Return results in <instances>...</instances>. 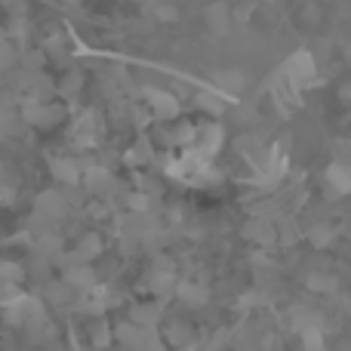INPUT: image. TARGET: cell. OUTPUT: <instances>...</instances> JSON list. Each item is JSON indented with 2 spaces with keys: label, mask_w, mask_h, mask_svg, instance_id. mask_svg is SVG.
I'll return each instance as SVG.
<instances>
[{
  "label": "cell",
  "mask_w": 351,
  "mask_h": 351,
  "mask_svg": "<svg viewBox=\"0 0 351 351\" xmlns=\"http://www.w3.org/2000/svg\"><path fill=\"white\" fill-rule=\"evenodd\" d=\"M327 188H330L333 197L351 191V167L346 164V160H336V164L327 167Z\"/></svg>",
  "instance_id": "obj_1"
},
{
  "label": "cell",
  "mask_w": 351,
  "mask_h": 351,
  "mask_svg": "<svg viewBox=\"0 0 351 351\" xmlns=\"http://www.w3.org/2000/svg\"><path fill=\"white\" fill-rule=\"evenodd\" d=\"M49 173H53L56 182H65V185H74L77 182V164H74L71 158H53V164H49Z\"/></svg>",
  "instance_id": "obj_2"
},
{
  "label": "cell",
  "mask_w": 351,
  "mask_h": 351,
  "mask_svg": "<svg viewBox=\"0 0 351 351\" xmlns=\"http://www.w3.org/2000/svg\"><path fill=\"white\" fill-rule=\"evenodd\" d=\"M65 280H68V287H80V290H93V287H96V271H93L90 265H74V268H68Z\"/></svg>",
  "instance_id": "obj_3"
},
{
  "label": "cell",
  "mask_w": 351,
  "mask_h": 351,
  "mask_svg": "<svg viewBox=\"0 0 351 351\" xmlns=\"http://www.w3.org/2000/svg\"><path fill=\"white\" fill-rule=\"evenodd\" d=\"M176 293H179V299H185L188 305H194V308H197V305H204L206 296H210L204 284H179V287H176Z\"/></svg>",
  "instance_id": "obj_4"
},
{
  "label": "cell",
  "mask_w": 351,
  "mask_h": 351,
  "mask_svg": "<svg viewBox=\"0 0 351 351\" xmlns=\"http://www.w3.org/2000/svg\"><path fill=\"white\" fill-rule=\"evenodd\" d=\"M243 234L253 237V241H262V243H271L274 241V225H268L265 219H253V222L243 228Z\"/></svg>",
  "instance_id": "obj_5"
},
{
  "label": "cell",
  "mask_w": 351,
  "mask_h": 351,
  "mask_svg": "<svg viewBox=\"0 0 351 351\" xmlns=\"http://www.w3.org/2000/svg\"><path fill=\"white\" fill-rule=\"evenodd\" d=\"M102 253V237L99 234H84L80 237V243H77V259H93V256H99Z\"/></svg>",
  "instance_id": "obj_6"
},
{
  "label": "cell",
  "mask_w": 351,
  "mask_h": 351,
  "mask_svg": "<svg viewBox=\"0 0 351 351\" xmlns=\"http://www.w3.org/2000/svg\"><path fill=\"white\" fill-rule=\"evenodd\" d=\"M302 346H305V351H324V333H321V324H311V327H302Z\"/></svg>",
  "instance_id": "obj_7"
},
{
  "label": "cell",
  "mask_w": 351,
  "mask_h": 351,
  "mask_svg": "<svg viewBox=\"0 0 351 351\" xmlns=\"http://www.w3.org/2000/svg\"><path fill=\"white\" fill-rule=\"evenodd\" d=\"M308 241L315 243V247H330V243H333V228H330V225H315V228L308 231Z\"/></svg>",
  "instance_id": "obj_8"
},
{
  "label": "cell",
  "mask_w": 351,
  "mask_h": 351,
  "mask_svg": "<svg viewBox=\"0 0 351 351\" xmlns=\"http://www.w3.org/2000/svg\"><path fill=\"white\" fill-rule=\"evenodd\" d=\"M308 287L315 293H333L336 290V278H330V274H308Z\"/></svg>",
  "instance_id": "obj_9"
},
{
  "label": "cell",
  "mask_w": 351,
  "mask_h": 351,
  "mask_svg": "<svg viewBox=\"0 0 351 351\" xmlns=\"http://www.w3.org/2000/svg\"><path fill=\"white\" fill-rule=\"evenodd\" d=\"M59 206H62V197L56 191L40 194V200H37V210L40 213H59Z\"/></svg>",
  "instance_id": "obj_10"
},
{
  "label": "cell",
  "mask_w": 351,
  "mask_h": 351,
  "mask_svg": "<svg viewBox=\"0 0 351 351\" xmlns=\"http://www.w3.org/2000/svg\"><path fill=\"white\" fill-rule=\"evenodd\" d=\"M194 105H200V108L210 111V114H219V111H222V102L213 99L210 93H197V96H194Z\"/></svg>",
  "instance_id": "obj_11"
},
{
  "label": "cell",
  "mask_w": 351,
  "mask_h": 351,
  "mask_svg": "<svg viewBox=\"0 0 351 351\" xmlns=\"http://www.w3.org/2000/svg\"><path fill=\"white\" fill-rule=\"evenodd\" d=\"M170 342H173V346H188V342H191L185 324H173V327H170Z\"/></svg>",
  "instance_id": "obj_12"
},
{
  "label": "cell",
  "mask_w": 351,
  "mask_h": 351,
  "mask_svg": "<svg viewBox=\"0 0 351 351\" xmlns=\"http://www.w3.org/2000/svg\"><path fill=\"white\" fill-rule=\"evenodd\" d=\"M86 179H90V188H96V191H99V188H108L111 176L105 170H90V173H86Z\"/></svg>",
  "instance_id": "obj_13"
},
{
  "label": "cell",
  "mask_w": 351,
  "mask_h": 351,
  "mask_svg": "<svg viewBox=\"0 0 351 351\" xmlns=\"http://www.w3.org/2000/svg\"><path fill=\"white\" fill-rule=\"evenodd\" d=\"M170 284H176L173 274H154V293H167Z\"/></svg>",
  "instance_id": "obj_14"
},
{
  "label": "cell",
  "mask_w": 351,
  "mask_h": 351,
  "mask_svg": "<svg viewBox=\"0 0 351 351\" xmlns=\"http://www.w3.org/2000/svg\"><path fill=\"white\" fill-rule=\"evenodd\" d=\"M130 206H133L136 213H145L148 210V197L145 194H133V197H130Z\"/></svg>",
  "instance_id": "obj_15"
},
{
  "label": "cell",
  "mask_w": 351,
  "mask_h": 351,
  "mask_svg": "<svg viewBox=\"0 0 351 351\" xmlns=\"http://www.w3.org/2000/svg\"><path fill=\"white\" fill-rule=\"evenodd\" d=\"M3 274H6V278H16V274H19V268L12 265V262H6V265H3Z\"/></svg>",
  "instance_id": "obj_16"
}]
</instances>
